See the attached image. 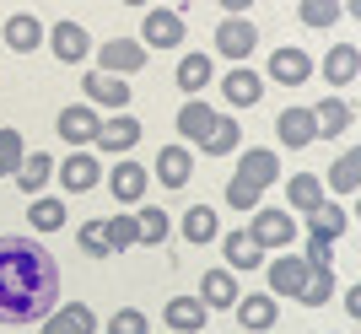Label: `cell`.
<instances>
[{"mask_svg": "<svg viewBox=\"0 0 361 334\" xmlns=\"http://www.w3.org/2000/svg\"><path fill=\"white\" fill-rule=\"evenodd\" d=\"M60 264L38 237H0V323H38L54 313Z\"/></svg>", "mask_w": 361, "mask_h": 334, "instance_id": "1", "label": "cell"}, {"mask_svg": "<svg viewBox=\"0 0 361 334\" xmlns=\"http://www.w3.org/2000/svg\"><path fill=\"white\" fill-rule=\"evenodd\" d=\"M178 130H183V140H195L200 151H211V156L238 151V124L226 119V113H216V108H205V103H183Z\"/></svg>", "mask_w": 361, "mask_h": 334, "instance_id": "2", "label": "cell"}, {"mask_svg": "<svg viewBox=\"0 0 361 334\" xmlns=\"http://www.w3.org/2000/svg\"><path fill=\"white\" fill-rule=\"evenodd\" d=\"M248 237H254V248H286L297 237V216L291 211H254Z\"/></svg>", "mask_w": 361, "mask_h": 334, "instance_id": "3", "label": "cell"}, {"mask_svg": "<svg viewBox=\"0 0 361 334\" xmlns=\"http://www.w3.org/2000/svg\"><path fill=\"white\" fill-rule=\"evenodd\" d=\"M259 44V32L248 16H226L221 27H216V54H226V60H248Z\"/></svg>", "mask_w": 361, "mask_h": 334, "instance_id": "4", "label": "cell"}, {"mask_svg": "<svg viewBox=\"0 0 361 334\" xmlns=\"http://www.w3.org/2000/svg\"><path fill=\"white\" fill-rule=\"evenodd\" d=\"M140 130H146V124L140 119H130V113H119V119H108V124H97V146H103V151H119V156H130L140 146Z\"/></svg>", "mask_w": 361, "mask_h": 334, "instance_id": "5", "label": "cell"}, {"mask_svg": "<svg viewBox=\"0 0 361 334\" xmlns=\"http://www.w3.org/2000/svg\"><path fill=\"white\" fill-rule=\"evenodd\" d=\"M140 38H146L151 49H178L183 44V16L178 11H146V22H140Z\"/></svg>", "mask_w": 361, "mask_h": 334, "instance_id": "6", "label": "cell"}, {"mask_svg": "<svg viewBox=\"0 0 361 334\" xmlns=\"http://www.w3.org/2000/svg\"><path fill=\"white\" fill-rule=\"evenodd\" d=\"M97 60H103V76H114V70H140L146 65V44H135V38H114V44L97 49Z\"/></svg>", "mask_w": 361, "mask_h": 334, "instance_id": "7", "label": "cell"}, {"mask_svg": "<svg viewBox=\"0 0 361 334\" xmlns=\"http://www.w3.org/2000/svg\"><path fill=\"white\" fill-rule=\"evenodd\" d=\"M97 329V318H92V307L87 302H65V307H54L44 318V329L38 334H92Z\"/></svg>", "mask_w": 361, "mask_h": 334, "instance_id": "8", "label": "cell"}, {"mask_svg": "<svg viewBox=\"0 0 361 334\" xmlns=\"http://www.w3.org/2000/svg\"><path fill=\"white\" fill-rule=\"evenodd\" d=\"M275 173H281L275 151H259V146H254V151H243V162H238V183H248V189H259V194L275 183Z\"/></svg>", "mask_w": 361, "mask_h": 334, "instance_id": "9", "label": "cell"}, {"mask_svg": "<svg viewBox=\"0 0 361 334\" xmlns=\"http://www.w3.org/2000/svg\"><path fill=\"white\" fill-rule=\"evenodd\" d=\"M307 76H313V60H307L302 49H275V54H270V81H281V87H302Z\"/></svg>", "mask_w": 361, "mask_h": 334, "instance_id": "10", "label": "cell"}, {"mask_svg": "<svg viewBox=\"0 0 361 334\" xmlns=\"http://www.w3.org/2000/svg\"><path fill=\"white\" fill-rule=\"evenodd\" d=\"M270 286L275 297H302V286H307V259L302 254H286L270 264Z\"/></svg>", "mask_w": 361, "mask_h": 334, "instance_id": "11", "label": "cell"}, {"mask_svg": "<svg viewBox=\"0 0 361 334\" xmlns=\"http://www.w3.org/2000/svg\"><path fill=\"white\" fill-rule=\"evenodd\" d=\"M221 97L232 108H254L259 97H264V81H259L254 70H243V65H238V70H226V76H221Z\"/></svg>", "mask_w": 361, "mask_h": 334, "instance_id": "12", "label": "cell"}, {"mask_svg": "<svg viewBox=\"0 0 361 334\" xmlns=\"http://www.w3.org/2000/svg\"><path fill=\"white\" fill-rule=\"evenodd\" d=\"M146 167H135L130 162V156H124L119 167H114V173H108V189H114V199H119V205H135L140 194H146Z\"/></svg>", "mask_w": 361, "mask_h": 334, "instance_id": "13", "label": "cell"}, {"mask_svg": "<svg viewBox=\"0 0 361 334\" xmlns=\"http://www.w3.org/2000/svg\"><path fill=\"white\" fill-rule=\"evenodd\" d=\"M49 49H54V60H65V65H81L87 60V49H92V38L75 22H60V27L49 32Z\"/></svg>", "mask_w": 361, "mask_h": 334, "instance_id": "14", "label": "cell"}, {"mask_svg": "<svg viewBox=\"0 0 361 334\" xmlns=\"http://www.w3.org/2000/svg\"><path fill=\"white\" fill-rule=\"evenodd\" d=\"M275 130H281V140H286L291 151H302V146H313V140H318L313 113H307V108H286V113L275 119Z\"/></svg>", "mask_w": 361, "mask_h": 334, "instance_id": "15", "label": "cell"}, {"mask_svg": "<svg viewBox=\"0 0 361 334\" xmlns=\"http://www.w3.org/2000/svg\"><path fill=\"white\" fill-rule=\"evenodd\" d=\"M97 124H103V119H92V108L71 103V108H60V124H54V130H60V135L71 140L75 151H81V140H92V135H97Z\"/></svg>", "mask_w": 361, "mask_h": 334, "instance_id": "16", "label": "cell"}, {"mask_svg": "<svg viewBox=\"0 0 361 334\" xmlns=\"http://www.w3.org/2000/svg\"><path fill=\"white\" fill-rule=\"evenodd\" d=\"M189 173H195V167H189V146H162V151H157V178H162L167 189H183Z\"/></svg>", "mask_w": 361, "mask_h": 334, "instance_id": "17", "label": "cell"}, {"mask_svg": "<svg viewBox=\"0 0 361 334\" xmlns=\"http://www.w3.org/2000/svg\"><path fill=\"white\" fill-rule=\"evenodd\" d=\"M200 302L205 307H238V280H232V270H205Z\"/></svg>", "mask_w": 361, "mask_h": 334, "instance_id": "18", "label": "cell"}, {"mask_svg": "<svg viewBox=\"0 0 361 334\" xmlns=\"http://www.w3.org/2000/svg\"><path fill=\"white\" fill-rule=\"evenodd\" d=\"M60 178H65V189H71V194H87L103 173H97V162H92L87 151H75V156H65V162H60Z\"/></svg>", "mask_w": 361, "mask_h": 334, "instance_id": "19", "label": "cell"}, {"mask_svg": "<svg viewBox=\"0 0 361 334\" xmlns=\"http://www.w3.org/2000/svg\"><path fill=\"white\" fill-rule=\"evenodd\" d=\"M167 329L200 334V329H205V302H200V297H178V302H167Z\"/></svg>", "mask_w": 361, "mask_h": 334, "instance_id": "20", "label": "cell"}, {"mask_svg": "<svg viewBox=\"0 0 361 334\" xmlns=\"http://www.w3.org/2000/svg\"><path fill=\"white\" fill-rule=\"evenodd\" d=\"M313 130H318V135H329V140H340V135L350 130V108L340 103V97L318 103V108H313Z\"/></svg>", "mask_w": 361, "mask_h": 334, "instance_id": "21", "label": "cell"}, {"mask_svg": "<svg viewBox=\"0 0 361 334\" xmlns=\"http://www.w3.org/2000/svg\"><path fill=\"white\" fill-rule=\"evenodd\" d=\"M49 173H54V162H49L44 151L22 156V167H16V189H22V194H32V199H38V189H44V183H49Z\"/></svg>", "mask_w": 361, "mask_h": 334, "instance_id": "22", "label": "cell"}, {"mask_svg": "<svg viewBox=\"0 0 361 334\" xmlns=\"http://www.w3.org/2000/svg\"><path fill=\"white\" fill-rule=\"evenodd\" d=\"M87 97L92 103H108V108H124L130 103V81H119V76H87Z\"/></svg>", "mask_w": 361, "mask_h": 334, "instance_id": "23", "label": "cell"}, {"mask_svg": "<svg viewBox=\"0 0 361 334\" xmlns=\"http://www.w3.org/2000/svg\"><path fill=\"white\" fill-rule=\"evenodd\" d=\"M216 232H221V221H216L211 205H189V211H183V237H189V243H211Z\"/></svg>", "mask_w": 361, "mask_h": 334, "instance_id": "24", "label": "cell"}, {"mask_svg": "<svg viewBox=\"0 0 361 334\" xmlns=\"http://www.w3.org/2000/svg\"><path fill=\"white\" fill-rule=\"evenodd\" d=\"M286 199H291V211L313 216L318 205H324V189H318V178H307V173H297V178L286 183Z\"/></svg>", "mask_w": 361, "mask_h": 334, "instance_id": "25", "label": "cell"}, {"mask_svg": "<svg viewBox=\"0 0 361 334\" xmlns=\"http://www.w3.org/2000/svg\"><path fill=\"white\" fill-rule=\"evenodd\" d=\"M238 323H243V329H270V323H275V297H243V302H238Z\"/></svg>", "mask_w": 361, "mask_h": 334, "instance_id": "26", "label": "cell"}, {"mask_svg": "<svg viewBox=\"0 0 361 334\" xmlns=\"http://www.w3.org/2000/svg\"><path fill=\"white\" fill-rule=\"evenodd\" d=\"M356 65H361L356 44H334V49H329V60H324V76L340 87V81H356Z\"/></svg>", "mask_w": 361, "mask_h": 334, "instance_id": "27", "label": "cell"}, {"mask_svg": "<svg viewBox=\"0 0 361 334\" xmlns=\"http://www.w3.org/2000/svg\"><path fill=\"white\" fill-rule=\"evenodd\" d=\"M6 44H11L16 54H32V49L44 44V27H38L32 16H11V22H6Z\"/></svg>", "mask_w": 361, "mask_h": 334, "instance_id": "28", "label": "cell"}, {"mask_svg": "<svg viewBox=\"0 0 361 334\" xmlns=\"http://www.w3.org/2000/svg\"><path fill=\"white\" fill-rule=\"evenodd\" d=\"M307 227H313V237H324V243H334L340 232L350 227V216L340 211V205H318L313 216H307Z\"/></svg>", "mask_w": 361, "mask_h": 334, "instance_id": "29", "label": "cell"}, {"mask_svg": "<svg viewBox=\"0 0 361 334\" xmlns=\"http://www.w3.org/2000/svg\"><path fill=\"white\" fill-rule=\"evenodd\" d=\"M329 183H334V194H356V183H361V151L340 156V162L329 167Z\"/></svg>", "mask_w": 361, "mask_h": 334, "instance_id": "30", "label": "cell"}, {"mask_svg": "<svg viewBox=\"0 0 361 334\" xmlns=\"http://www.w3.org/2000/svg\"><path fill=\"white\" fill-rule=\"evenodd\" d=\"M226 264H232V270H254L259 264V248H254V237H248V232H226Z\"/></svg>", "mask_w": 361, "mask_h": 334, "instance_id": "31", "label": "cell"}, {"mask_svg": "<svg viewBox=\"0 0 361 334\" xmlns=\"http://www.w3.org/2000/svg\"><path fill=\"white\" fill-rule=\"evenodd\" d=\"M205 81H211V54H183V60H178V87L200 92Z\"/></svg>", "mask_w": 361, "mask_h": 334, "instance_id": "32", "label": "cell"}, {"mask_svg": "<svg viewBox=\"0 0 361 334\" xmlns=\"http://www.w3.org/2000/svg\"><path fill=\"white\" fill-rule=\"evenodd\" d=\"M329 297H334V275H329V270H307V286H302V297H297V302L324 307Z\"/></svg>", "mask_w": 361, "mask_h": 334, "instance_id": "33", "label": "cell"}, {"mask_svg": "<svg viewBox=\"0 0 361 334\" xmlns=\"http://www.w3.org/2000/svg\"><path fill=\"white\" fill-rule=\"evenodd\" d=\"M22 135H16L11 124H0V178H6V173H16V167H22Z\"/></svg>", "mask_w": 361, "mask_h": 334, "instance_id": "34", "label": "cell"}, {"mask_svg": "<svg viewBox=\"0 0 361 334\" xmlns=\"http://www.w3.org/2000/svg\"><path fill=\"white\" fill-rule=\"evenodd\" d=\"M32 227H38V232H60L65 227V205H60V199H32Z\"/></svg>", "mask_w": 361, "mask_h": 334, "instance_id": "35", "label": "cell"}, {"mask_svg": "<svg viewBox=\"0 0 361 334\" xmlns=\"http://www.w3.org/2000/svg\"><path fill=\"white\" fill-rule=\"evenodd\" d=\"M135 243H167V216L162 211H140L135 216Z\"/></svg>", "mask_w": 361, "mask_h": 334, "instance_id": "36", "label": "cell"}, {"mask_svg": "<svg viewBox=\"0 0 361 334\" xmlns=\"http://www.w3.org/2000/svg\"><path fill=\"white\" fill-rule=\"evenodd\" d=\"M103 227H108V254H124V248L135 243V216H114Z\"/></svg>", "mask_w": 361, "mask_h": 334, "instance_id": "37", "label": "cell"}, {"mask_svg": "<svg viewBox=\"0 0 361 334\" xmlns=\"http://www.w3.org/2000/svg\"><path fill=\"white\" fill-rule=\"evenodd\" d=\"M108 334H146V313H140V307H119V313L108 318Z\"/></svg>", "mask_w": 361, "mask_h": 334, "instance_id": "38", "label": "cell"}, {"mask_svg": "<svg viewBox=\"0 0 361 334\" xmlns=\"http://www.w3.org/2000/svg\"><path fill=\"white\" fill-rule=\"evenodd\" d=\"M81 248L97 254V259L108 254V227H103V221H87V227H81Z\"/></svg>", "mask_w": 361, "mask_h": 334, "instance_id": "39", "label": "cell"}, {"mask_svg": "<svg viewBox=\"0 0 361 334\" xmlns=\"http://www.w3.org/2000/svg\"><path fill=\"white\" fill-rule=\"evenodd\" d=\"M226 205H238V211H259V189H248V183H226Z\"/></svg>", "mask_w": 361, "mask_h": 334, "instance_id": "40", "label": "cell"}, {"mask_svg": "<svg viewBox=\"0 0 361 334\" xmlns=\"http://www.w3.org/2000/svg\"><path fill=\"white\" fill-rule=\"evenodd\" d=\"M302 22H313V27H329V22H340V6H302Z\"/></svg>", "mask_w": 361, "mask_h": 334, "instance_id": "41", "label": "cell"}]
</instances>
